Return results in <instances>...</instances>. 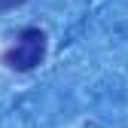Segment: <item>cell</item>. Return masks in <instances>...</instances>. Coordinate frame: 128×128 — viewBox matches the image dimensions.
Returning <instances> with one entry per match:
<instances>
[{"label":"cell","instance_id":"obj_1","mask_svg":"<svg viewBox=\"0 0 128 128\" xmlns=\"http://www.w3.org/2000/svg\"><path fill=\"white\" fill-rule=\"evenodd\" d=\"M43 58H46V34L40 28H24L15 37V43L3 52V64L9 70H18V73L34 70Z\"/></svg>","mask_w":128,"mask_h":128},{"label":"cell","instance_id":"obj_2","mask_svg":"<svg viewBox=\"0 0 128 128\" xmlns=\"http://www.w3.org/2000/svg\"><path fill=\"white\" fill-rule=\"evenodd\" d=\"M24 0H0V12H9V9H15V6H22Z\"/></svg>","mask_w":128,"mask_h":128}]
</instances>
